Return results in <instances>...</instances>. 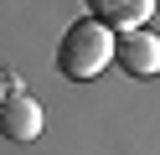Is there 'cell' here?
Here are the masks:
<instances>
[{
  "label": "cell",
  "instance_id": "cell-1",
  "mask_svg": "<svg viewBox=\"0 0 160 155\" xmlns=\"http://www.w3.org/2000/svg\"><path fill=\"white\" fill-rule=\"evenodd\" d=\"M114 52H119V36L108 26L72 21V26L62 31V41H57V72H62L67 83H93L98 72L114 62Z\"/></svg>",
  "mask_w": 160,
  "mask_h": 155
},
{
  "label": "cell",
  "instance_id": "cell-2",
  "mask_svg": "<svg viewBox=\"0 0 160 155\" xmlns=\"http://www.w3.org/2000/svg\"><path fill=\"white\" fill-rule=\"evenodd\" d=\"M88 21L108 26L114 36H129V31H145V21L155 16V0H83Z\"/></svg>",
  "mask_w": 160,
  "mask_h": 155
},
{
  "label": "cell",
  "instance_id": "cell-3",
  "mask_svg": "<svg viewBox=\"0 0 160 155\" xmlns=\"http://www.w3.org/2000/svg\"><path fill=\"white\" fill-rule=\"evenodd\" d=\"M0 134L11 145H31L36 134H42V103H36L31 93L11 88V98L0 103Z\"/></svg>",
  "mask_w": 160,
  "mask_h": 155
},
{
  "label": "cell",
  "instance_id": "cell-4",
  "mask_svg": "<svg viewBox=\"0 0 160 155\" xmlns=\"http://www.w3.org/2000/svg\"><path fill=\"white\" fill-rule=\"evenodd\" d=\"M114 62L129 72V78H155L160 72V36L155 31H129V36H119V52H114Z\"/></svg>",
  "mask_w": 160,
  "mask_h": 155
},
{
  "label": "cell",
  "instance_id": "cell-5",
  "mask_svg": "<svg viewBox=\"0 0 160 155\" xmlns=\"http://www.w3.org/2000/svg\"><path fill=\"white\" fill-rule=\"evenodd\" d=\"M11 98V78H5V72H0V103Z\"/></svg>",
  "mask_w": 160,
  "mask_h": 155
}]
</instances>
